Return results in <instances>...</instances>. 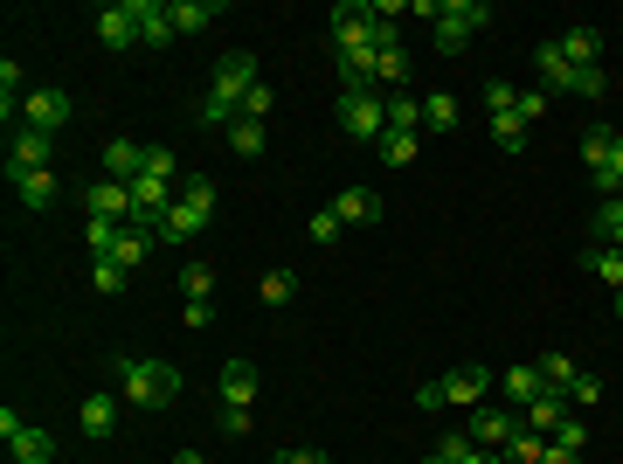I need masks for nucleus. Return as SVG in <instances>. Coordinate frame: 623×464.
<instances>
[{"instance_id":"nucleus-1","label":"nucleus","mask_w":623,"mask_h":464,"mask_svg":"<svg viewBox=\"0 0 623 464\" xmlns=\"http://www.w3.org/2000/svg\"><path fill=\"white\" fill-rule=\"evenodd\" d=\"M256 91V56H250V49H229V56L215 63V70H208V91H201V125H222V133H229V125H236L243 118V97Z\"/></svg>"},{"instance_id":"nucleus-2","label":"nucleus","mask_w":623,"mask_h":464,"mask_svg":"<svg viewBox=\"0 0 623 464\" xmlns=\"http://www.w3.org/2000/svg\"><path fill=\"white\" fill-rule=\"evenodd\" d=\"M112 381L125 389V409H167L180 396V368L152 354H112Z\"/></svg>"},{"instance_id":"nucleus-3","label":"nucleus","mask_w":623,"mask_h":464,"mask_svg":"<svg viewBox=\"0 0 623 464\" xmlns=\"http://www.w3.org/2000/svg\"><path fill=\"white\" fill-rule=\"evenodd\" d=\"M215 180L208 173H194V180H180V201L167 209V222H160V243H194L208 222H215Z\"/></svg>"},{"instance_id":"nucleus-4","label":"nucleus","mask_w":623,"mask_h":464,"mask_svg":"<svg viewBox=\"0 0 623 464\" xmlns=\"http://www.w3.org/2000/svg\"><path fill=\"white\" fill-rule=\"evenodd\" d=\"M332 118H340V133H347V139H368V146L388 139V97H381V91H340Z\"/></svg>"},{"instance_id":"nucleus-5","label":"nucleus","mask_w":623,"mask_h":464,"mask_svg":"<svg viewBox=\"0 0 623 464\" xmlns=\"http://www.w3.org/2000/svg\"><path fill=\"white\" fill-rule=\"evenodd\" d=\"M492 389H499V368H485V360H464V368H451L444 381H436V402H451V409H478Z\"/></svg>"},{"instance_id":"nucleus-6","label":"nucleus","mask_w":623,"mask_h":464,"mask_svg":"<svg viewBox=\"0 0 623 464\" xmlns=\"http://www.w3.org/2000/svg\"><path fill=\"white\" fill-rule=\"evenodd\" d=\"M485 21H492L485 0H444V14H436V49H444V56H457V49L472 42Z\"/></svg>"},{"instance_id":"nucleus-7","label":"nucleus","mask_w":623,"mask_h":464,"mask_svg":"<svg viewBox=\"0 0 623 464\" xmlns=\"http://www.w3.org/2000/svg\"><path fill=\"white\" fill-rule=\"evenodd\" d=\"M0 436H8L14 464H56V436H49V430H35V423H21L14 409H0Z\"/></svg>"},{"instance_id":"nucleus-8","label":"nucleus","mask_w":623,"mask_h":464,"mask_svg":"<svg viewBox=\"0 0 623 464\" xmlns=\"http://www.w3.org/2000/svg\"><path fill=\"white\" fill-rule=\"evenodd\" d=\"M374 0H340L332 8V56H347V49H374Z\"/></svg>"},{"instance_id":"nucleus-9","label":"nucleus","mask_w":623,"mask_h":464,"mask_svg":"<svg viewBox=\"0 0 623 464\" xmlns=\"http://www.w3.org/2000/svg\"><path fill=\"white\" fill-rule=\"evenodd\" d=\"M84 215H97V222H133L139 215V201H133V180H91L84 188Z\"/></svg>"},{"instance_id":"nucleus-10","label":"nucleus","mask_w":623,"mask_h":464,"mask_svg":"<svg viewBox=\"0 0 623 464\" xmlns=\"http://www.w3.org/2000/svg\"><path fill=\"white\" fill-rule=\"evenodd\" d=\"M70 91H56V84H42V91H29V105H21V125H29V133H49L56 139L63 125H70Z\"/></svg>"},{"instance_id":"nucleus-11","label":"nucleus","mask_w":623,"mask_h":464,"mask_svg":"<svg viewBox=\"0 0 623 464\" xmlns=\"http://www.w3.org/2000/svg\"><path fill=\"white\" fill-rule=\"evenodd\" d=\"M513 430H519V409H472V416H464V436L485 444V451H506Z\"/></svg>"},{"instance_id":"nucleus-12","label":"nucleus","mask_w":623,"mask_h":464,"mask_svg":"<svg viewBox=\"0 0 623 464\" xmlns=\"http://www.w3.org/2000/svg\"><path fill=\"white\" fill-rule=\"evenodd\" d=\"M49 160H56V139H49V133H29V125H21V133H14V146H8V180H21V173H42Z\"/></svg>"},{"instance_id":"nucleus-13","label":"nucleus","mask_w":623,"mask_h":464,"mask_svg":"<svg viewBox=\"0 0 623 464\" xmlns=\"http://www.w3.org/2000/svg\"><path fill=\"white\" fill-rule=\"evenodd\" d=\"M118 409H125V402H118L112 389H97V396H84V409H76V430H84L91 444H104V436L118 430Z\"/></svg>"},{"instance_id":"nucleus-14","label":"nucleus","mask_w":623,"mask_h":464,"mask_svg":"<svg viewBox=\"0 0 623 464\" xmlns=\"http://www.w3.org/2000/svg\"><path fill=\"white\" fill-rule=\"evenodd\" d=\"M332 215H340V229H374L381 222V194L374 188H340L332 194Z\"/></svg>"},{"instance_id":"nucleus-15","label":"nucleus","mask_w":623,"mask_h":464,"mask_svg":"<svg viewBox=\"0 0 623 464\" xmlns=\"http://www.w3.org/2000/svg\"><path fill=\"white\" fill-rule=\"evenodd\" d=\"M215 389H222V409H250L256 402V360H222V381H215Z\"/></svg>"},{"instance_id":"nucleus-16","label":"nucleus","mask_w":623,"mask_h":464,"mask_svg":"<svg viewBox=\"0 0 623 464\" xmlns=\"http://www.w3.org/2000/svg\"><path fill=\"white\" fill-rule=\"evenodd\" d=\"M91 21H97V42H104V49H139V21H133V0H125V8H97Z\"/></svg>"},{"instance_id":"nucleus-17","label":"nucleus","mask_w":623,"mask_h":464,"mask_svg":"<svg viewBox=\"0 0 623 464\" xmlns=\"http://www.w3.org/2000/svg\"><path fill=\"white\" fill-rule=\"evenodd\" d=\"M167 21H173V35H201L222 21V0H167Z\"/></svg>"},{"instance_id":"nucleus-18","label":"nucleus","mask_w":623,"mask_h":464,"mask_svg":"<svg viewBox=\"0 0 623 464\" xmlns=\"http://www.w3.org/2000/svg\"><path fill=\"white\" fill-rule=\"evenodd\" d=\"M548 381H540V368H527V360H513V368H499V396H506V409H527Z\"/></svg>"},{"instance_id":"nucleus-19","label":"nucleus","mask_w":623,"mask_h":464,"mask_svg":"<svg viewBox=\"0 0 623 464\" xmlns=\"http://www.w3.org/2000/svg\"><path fill=\"white\" fill-rule=\"evenodd\" d=\"M133 21H139V49H167V42H173L167 0H133Z\"/></svg>"},{"instance_id":"nucleus-20","label":"nucleus","mask_w":623,"mask_h":464,"mask_svg":"<svg viewBox=\"0 0 623 464\" xmlns=\"http://www.w3.org/2000/svg\"><path fill=\"white\" fill-rule=\"evenodd\" d=\"M561 56H568V70H603V29H568Z\"/></svg>"},{"instance_id":"nucleus-21","label":"nucleus","mask_w":623,"mask_h":464,"mask_svg":"<svg viewBox=\"0 0 623 464\" xmlns=\"http://www.w3.org/2000/svg\"><path fill=\"white\" fill-rule=\"evenodd\" d=\"M125 229H133V222H97V215H84V250H91V264H112L118 243H125Z\"/></svg>"},{"instance_id":"nucleus-22","label":"nucleus","mask_w":623,"mask_h":464,"mask_svg":"<svg viewBox=\"0 0 623 464\" xmlns=\"http://www.w3.org/2000/svg\"><path fill=\"white\" fill-rule=\"evenodd\" d=\"M568 416V396L561 389H540L527 409H519V423H527V430H540V436H555V423Z\"/></svg>"},{"instance_id":"nucleus-23","label":"nucleus","mask_w":623,"mask_h":464,"mask_svg":"<svg viewBox=\"0 0 623 464\" xmlns=\"http://www.w3.org/2000/svg\"><path fill=\"white\" fill-rule=\"evenodd\" d=\"M104 173H112V180H139L146 173V146L139 139H112V146H104Z\"/></svg>"},{"instance_id":"nucleus-24","label":"nucleus","mask_w":623,"mask_h":464,"mask_svg":"<svg viewBox=\"0 0 623 464\" xmlns=\"http://www.w3.org/2000/svg\"><path fill=\"white\" fill-rule=\"evenodd\" d=\"M582 271L603 277L610 292H623V250H610V243H582Z\"/></svg>"},{"instance_id":"nucleus-25","label":"nucleus","mask_w":623,"mask_h":464,"mask_svg":"<svg viewBox=\"0 0 623 464\" xmlns=\"http://www.w3.org/2000/svg\"><path fill=\"white\" fill-rule=\"evenodd\" d=\"M56 188H63V180H56V173H49V167H42V173H21V180H14V194H21V209H35V215L49 209V201H56Z\"/></svg>"},{"instance_id":"nucleus-26","label":"nucleus","mask_w":623,"mask_h":464,"mask_svg":"<svg viewBox=\"0 0 623 464\" xmlns=\"http://www.w3.org/2000/svg\"><path fill=\"white\" fill-rule=\"evenodd\" d=\"M534 70H540V84H548V91H568V76H576L568 56H561V42H540L534 49Z\"/></svg>"},{"instance_id":"nucleus-27","label":"nucleus","mask_w":623,"mask_h":464,"mask_svg":"<svg viewBox=\"0 0 623 464\" xmlns=\"http://www.w3.org/2000/svg\"><path fill=\"white\" fill-rule=\"evenodd\" d=\"M388 133H423V97H415V91L388 97Z\"/></svg>"},{"instance_id":"nucleus-28","label":"nucleus","mask_w":623,"mask_h":464,"mask_svg":"<svg viewBox=\"0 0 623 464\" xmlns=\"http://www.w3.org/2000/svg\"><path fill=\"white\" fill-rule=\"evenodd\" d=\"M436 451H444L451 464H506L499 451H485V444H472V436H464V430H451V436H444V444H436Z\"/></svg>"},{"instance_id":"nucleus-29","label":"nucleus","mask_w":623,"mask_h":464,"mask_svg":"<svg viewBox=\"0 0 623 464\" xmlns=\"http://www.w3.org/2000/svg\"><path fill=\"white\" fill-rule=\"evenodd\" d=\"M229 146H236V160H256V152H264L271 146V125H250V118H236V125H229V133H222Z\"/></svg>"},{"instance_id":"nucleus-30","label":"nucleus","mask_w":623,"mask_h":464,"mask_svg":"<svg viewBox=\"0 0 623 464\" xmlns=\"http://www.w3.org/2000/svg\"><path fill=\"white\" fill-rule=\"evenodd\" d=\"M499 457H506V464H540V457H548V436H540V430H527V423H519V430H513V444H506Z\"/></svg>"},{"instance_id":"nucleus-31","label":"nucleus","mask_w":623,"mask_h":464,"mask_svg":"<svg viewBox=\"0 0 623 464\" xmlns=\"http://www.w3.org/2000/svg\"><path fill=\"white\" fill-rule=\"evenodd\" d=\"M610 146H616V125H589V133H582V160H589V173L610 167Z\"/></svg>"},{"instance_id":"nucleus-32","label":"nucleus","mask_w":623,"mask_h":464,"mask_svg":"<svg viewBox=\"0 0 623 464\" xmlns=\"http://www.w3.org/2000/svg\"><path fill=\"white\" fill-rule=\"evenodd\" d=\"M534 368H540V381H548V389H561V396L576 389V375H582V368H576V360H568V354H540Z\"/></svg>"},{"instance_id":"nucleus-33","label":"nucleus","mask_w":623,"mask_h":464,"mask_svg":"<svg viewBox=\"0 0 623 464\" xmlns=\"http://www.w3.org/2000/svg\"><path fill=\"white\" fill-rule=\"evenodd\" d=\"M152 243H160V236H152V229H125V243H118V256H112V264H118V271H139Z\"/></svg>"},{"instance_id":"nucleus-34","label":"nucleus","mask_w":623,"mask_h":464,"mask_svg":"<svg viewBox=\"0 0 623 464\" xmlns=\"http://www.w3.org/2000/svg\"><path fill=\"white\" fill-rule=\"evenodd\" d=\"M423 125H430V133H457V97L430 91V97H423Z\"/></svg>"},{"instance_id":"nucleus-35","label":"nucleus","mask_w":623,"mask_h":464,"mask_svg":"<svg viewBox=\"0 0 623 464\" xmlns=\"http://www.w3.org/2000/svg\"><path fill=\"white\" fill-rule=\"evenodd\" d=\"M492 146H499V152H519V146H527V118H519V112H499V118H492Z\"/></svg>"},{"instance_id":"nucleus-36","label":"nucleus","mask_w":623,"mask_h":464,"mask_svg":"<svg viewBox=\"0 0 623 464\" xmlns=\"http://www.w3.org/2000/svg\"><path fill=\"white\" fill-rule=\"evenodd\" d=\"M415 152H423V133H388L381 139V160L388 167H415Z\"/></svg>"},{"instance_id":"nucleus-37","label":"nucleus","mask_w":623,"mask_h":464,"mask_svg":"<svg viewBox=\"0 0 623 464\" xmlns=\"http://www.w3.org/2000/svg\"><path fill=\"white\" fill-rule=\"evenodd\" d=\"M548 444H555V451H568V457H582V451H589V423H582V416H561Z\"/></svg>"},{"instance_id":"nucleus-38","label":"nucleus","mask_w":623,"mask_h":464,"mask_svg":"<svg viewBox=\"0 0 623 464\" xmlns=\"http://www.w3.org/2000/svg\"><path fill=\"white\" fill-rule=\"evenodd\" d=\"M180 292H188V305L208 298V292H215V264H201V256H194V264H180Z\"/></svg>"},{"instance_id":"nucleus-39","label":"nucleus","mask_w":623,"mask_h":464,"mask_svg":"<svg viewBox=\"0 0 623 464\" xmlns=\"http://www.w3.org/2000/svg\"><path fill=\"white\" fill-rule=\"evenodd\" d=\"M256 298H264V305H292V298H298V277H292V271H264Z\"/></svg>"},{"instance_id":"nucleus-40","label":"nucleus","mask_w":623,"mask_h":464,"mask_svg":"<svg viewBox=\"0 0 623 464\" xmlns=\"http://www.w3.org/2000/svg\"><path fill=\"white\" fill-rule=\"evenodd\" d=\"M14 97H21V63L8 56V63H0V118H8V125H14ZM21 105H29V97H21Z\"/></svg>"},{"instance_id":"nucleus-41","label":"nucleus","mask_w":623,"mask_h":464,"mask_svg":"<svg viewBox=\"0 0 623 464\" xmlns=\"http://www.w3.org/2000/svg\"><path fill=\"white\" fill-rule=\"evenodd\" d=\"M589 180L603 188V201H610V194H623V133H616V146H610V167H603V173H589Z\"/></svg>"},{"instance_id":"nucleus-42","label":"nucleus","mask_w":623,"mask_h":464,"mask_svg":"<svg viewBox=\"0 0 623 464\" xmlns=\"http://www.w3.org/2000/svg\"><path fill=\"white\" fill-rule=\"evenodd\" d=\"M589 229H595V243H610V250H623V215L610 209V201H603V209H595V222H589Z\"/></svg>"},{"instance_id":"nucleus-43","label":"nucleus","mask_w":623,"mask_h":464,"mask_svg":"<svg viewBox=\"0 0 623 464\" xmlns=\"http://www.w3.org/2000/svg\"><path fill=\"white\" fill-rule=\"evenodd\" d=\"M513 105H519V91L506 84V76H492V84H485V112L499 118V112H513Z\"/></svg>"},{"instance_id":"nucleus-44","label":"nucleus","mask_w":623,"mask_h":464,"mask_svg":"<svg viewBox=\"0 0 623 464\" xmlns=\"http://www.w3.org/2000/svg\"><path fill=\"white\" fill-rule=\"evenodd\" d=\"M125 277H133V271H118V264H91V285H97L104 298H118V292H125Z\"/></svg>"},{"instance_id":"nucleus-45","label":"nucleus","mask_w":623,"mask_h":464,"mask_svg":"<svg viewBox=\"0 0 623 464\" xmlns=\"http://www.w3.org/2000/svg\"><path fill=\"white\" fill-rule=\"evenodd\" d=\"M146 173H152V180H173V173H180V160H173L167 146H146ZM173 188H180V180H173Z\"/></svg>"},{"instance_id":"nucleus-46","label":"nucleus","mask_w":623,"mask_h":464,"mask_svg":"<svg viewBox=\"0 0 623 464\" xmlns=\"http://www.w3.org/2000/svg\"><path fill=\"white\" fill-rule=\"evenodd\" d=\"M305 229H312V243H340V236H347V229H340V215H332V209H319V215H312Z\"/></svg>"},{"instance_id":"nucleus-47","label":"nucleus","mask_w":623,"mask_h":464,"mask_svg":"<svg viewBox=\"0 0 623 464\" xmlns=\"http://www.w3.org/2000/svg\"><path fill=\"white\" fill-rule=\"evenodd\" d=\"M568 91H576V97H603L610 76H603V70H576V76H568Z\"/></svg>"},{"instance_id":"nucleus-48","label":"nucleus","mask_w":623,"mask_h":464,"mask_svg":"<svg viewBox=\"0 0 623 464\" xmlns=\"http://www.w3.org/2000/svg\"><path fill=\"white\" fill-rule=\"evenodd\" d=\"M271 105H277V97H271V84H256V91L243 97V118H250V125H264V118H271Z\"/></svg>"},{"instance_id":"nucleus-49","label":"nucleus","mask_w":623,"mask_h":464,"mask_svg":"<svg viewBox=\"0 0 623 464\" xmlns=\"http://www.w3.org/2000/svg\"><path fill=\"white\" fill-rule=\"evenodd\" d=\"M513 112L527 118V125H534V118H548V91H519V105H513Z\"/></svg>"},{"instance_id":"nucleus-50","label":"nucleus","mask_w":623,"mask_h":464,"mask_svg":"<svg viewBox=\"0 0 623 464\" xmlns=\"http://www.w3.org/2000/svg\"><path fill=\"white\" fill-rule=\"evenodd\" d=\"M568 396H576L582 409H589V402H603V375H576V389H568Z\"/></svg>"},{"instance_id":"nucleus-51","label":"nucleus","mask_w":623,"mask_h":464,"mask_svg":"<svg viewBox=\"0 0 623 464\" xmlns=\"http://www.w3.org/2000/svg\"><path fill=\"white\" fill-rule=\"evenodd\" d=\"M215 423L222 436H250V409H215Z\"/></svg>"},{"instance_id":"nucleus-52","label":"nucleus","mask_w":623,"mask_h":464,"mask_svg":"<svg viewBox=\"0 0 623 464\" xmlns=\"http://www.w3.org/2000/svg\"><path fill=\"white\" fill-rule=\"evenodd\" d=\"M188 326H194V333H208V326H215V305L194 298V305H188Z\"/></svg>"},{"instance_id":"nucleus-53","label":"nucleus","mask_w":623,"mask_h":464,"mask_svg":"<svg viewBox=\"0 0 623 464\" xmlns=\"http://www.w3.org/2000/svg\"><path fill=\"white\" fill-rule=\"evenodd\" d=\"M284 464H332L326 451H284Z\"/></svg>"},{"instance_id":"nucleus-54","label":"nucleus","mask_w":623,"mask_h":464,"mask_svg":"<svg viewBox=\"0 0 623 464\" xmlns=\"http://www.w3.org/2000/svg\"><path fill=\"white\" fill-rule=\"evenodd\" d=\"M540 464H582V457H568V451H555V444H548V457H540Z\"/></svg>"},{"instance_id":"nucleus-55","label":"nucleus","mask_w":623,"mask_h":464,"mask_svg":"<svg viewBox=\"0 0 623 464\" xmlns=\"http://www.w3.org/2000/svg\"><path fill=\"white\" fill-rule=\"evenodd\" d=\"M173 464H208V457H194V451H180V457H173Z\"/></svg>"},{"instance_id":"nucleus-56","label":"nucleus","mask_w":623,"mask_h":464,"mask_svg":"<svg viewBox=\"0 0 623 464\" xmlns=\"http://www.w3.org/2000/svg\"><path fill=\"white\" fill-rule=\"evenodd\" d=\"M423 464H451V457H444V451H430V457H423Z\"/></svg>"},{"instance_id":"nucleus-57","label":"nucleus","mask_w":623,"mask_h":464,"mask_svg":"<svg viewBox=\"0 0 623 464\" xmlns=\"http://www.w3.org/2000/svg\"><path fill=\"white\" fill-rule=\"evenodd\" d=\"M610 209H616V215H623V194H610Z\"/></svg>"},{"instance_id":"nucleus-58","label":"nucleus","mask_w":623,"mask_h":464,"mask_svg":"<svg viewBox=\"0 0 623 464\" xmlns=\"http://www.w3.org/2000/svg\"><path fill=\"white\" fill-rule=\"evenodd\" d=\"M616 319H623V292H616Z\"/></svg>"},{"instance_id":"nucleus-59","label":"nucleus","mask_w":623,"mask_h":464,"mask_svg":"<svg viewBox=\"0 0 623 464\" xmlns=\"http://www.w3.org/2000/svg\"><path fill=\"white\" fill-rule=\"evenodd\" d=\"M271 464H284V457H271Z\"/></svg>"}]
</instances>
